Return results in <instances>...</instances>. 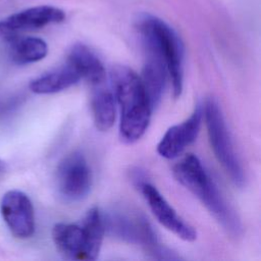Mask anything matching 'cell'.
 Returning <instances> with one entry per match:
<instances>
[{"label": "cell", "instance_id": "cell-14", "mask_svg": "<svg viewBox=\"0 0 261 261\" xmlns=\"http://www.w3.org/2000/svg\"><path fill=\"white\" fill-rule=\"evenodd\" d=\"M10 60L17 65H27L44 59L48 53L47 43L38 37L16 36L6 40Z\"/></svg>", "mask_w": 261, "mask_h": 261}, {"label": "cell", "instance_id": "cell-13", "mask_svg": "<svg viewBox=\"0 0 261 261\" xmlns=\"http://www.w3.org/2000/svg\"><path fill=\"white\" fill-rule=\"evenodd\" d=\"M52 239L58 252L69 260H86L85 238L82 226L73 223H56Z\"/></svg>", "mask_w": 261, "mask_h": 261}, {"label": "cell", "instance_id": "cell-5", "mask_svg": "<svg viewBox=\"0 0 261 261\" xmlns=\"http://www.w3.org/2000/svg\"><path fill=\"white\" fill-rule=\"evenodd\" d=\"M209 143L213 153L230 180L237 187H244L245 171L237 155L224 116L217 101L209 98L202 108Z\"/></svg>", "mask_w": 261, "mask_h": 261}, {"label": "cell", "instance_id": "cell-10", "mask_svg": "<svg viewBox=\"0 0 261 261\" xmlns=\"http://www.w3.org/2000/svg\"><path fill=\"white\" fill-rule=\"evenodd\" d=\"M203 120V111L197 107L185 121L170 126L157 145V152L166 159L179 156L198 137Z\"/></svg>", "mask_w": 261, "mask_h": 261}, {"label": "cell", "instance_id": "cell-6", "mask_svg": "<svg viewBox=\"0 0 261 261\" xmlns=\"http://www.w3.org/2000/svg\"><path fill=\"white\" fill-rule=\"evenodd\" d=\"M57 188L59 194L67 201L75 202L87 197L91 190V169L85 155L73 151L58 164Z\"/></svg>", "mask_w": 261, "mask_h": 261}, {"label": "cell", "instance_id": "cell-8", "mask_svg": "<svg viewBox=\"0 0 261 261\" xmlns=\"http://www.w3.org/2000/svg\"><path fill=\"white\" fill-rule=\"evenodd\" d=\"M0 213L9 231L17 239H29L35 232V211L30 197L19 190L7 191L0 202Z\"/></svg>", "mask_w": 261, "mask_h": 261}, {"label": "cell", "instance_id": "cell-16", "mask_svg": "<svg viewBox=\"0 0 261 261\" xmlns=\"http://www.w3.org/2000/svg\"><path fill=\"white\" fill-rule=\"evenodd\" d=\"M91 109L97 129L106 132L112 127L116 116L115 99L105 84L92 87Z\"/></svg>", "mask_w": 261, "mask_h": 261}, {"label": "cell", "instance_id": "cell-9", "mask_svg": "<svg viewBox=\"0 0 261 261\" xmlns=\"http://www.w3.org/2000/svg\"><path fill=\"white\" fill-rule=\"evenodd\" d=\"M139 188L151 212L161 225L186 242H193L197 239L195 228L176 213L153 185L145 181Z\"/></svg>", "mask_w": 261, "mask_h": 261}, {"label": "cell", "instance_id": "cell-11", "mask_svg": "<svg viewBox=\"0 0 261 261\" xmlns=\"http://www.w3.org/2000/svg\"><path fill=\"white\" fill-rule=\"evenodd\" d=\"M91 87L103 85L106 82L105 68L98 56L86 45L74 44L67 55V60Z\"/></svg>", "mask_w": 261, "mask_h": 261}, {"label": "cell", "instance_id": "cell-3", "mask_svg": "<svg viewBox=\"0 0 261 261\" xmlns=\"http://www.w3.org/2000/svg\"><path fill=\"white\" fill-rule=\"evenodd\" d=\"M137 28L145 55L154 56L166 65L173 96L179 97L184 85L185 57L180 38L168 23L152 14H143Z\"/></svg>", "mask_w": 261, "mask_h": 261}, {"label": "cell", "instance_id": "cell-17", "mask_svg": "<svg viewBox=\"0 0 261 261\" xmlns=\"http://www.w3.org/2000/svg\"><path fill=\"white\" fill-rule=\"evenodd\" d=\"M86 260H95L101 250L105 227L102 212L98 207L91 208L83 221Z\"/></svg>", "mask_w": 261, "mask_h": 261}, {"label": "cell", "instance_id": "cell-2", "mask_svg": "<svg viewBox=\"0 0 261 261\" xmlns=\"http://www.w3.org/2000/svg\"><path fill=\"white\" fill-rule=\"evenodd\" d=\"M172 172L175 179L200 200L228 233L233 237L241 234L242 223L238 214L225 201L196 155L187 154L173 166Z\"/></svg>", "mask_w": 261, "mask_h": 261}, {"label": "cell", "instance_id": "cell-12", "mask_svg": "<svg viewBox=\"0 0 261 261\" xmlns=\"http://www.w3.org/2000/svg\"><path fill=\"white\" fill-rule=\"evenodd\" d=\"M81 80L75 68L67 61L64 65L52 69L31 81L30 90L38 95H49L62 92Z\"/></svg>", "mask_w": 261, "mask_h": 261}, {"label": "cell", "instance_id": "cell-4", "mask_svg": "<svg viewBox=\"0 0 261 261\" xmlns=\"http://www.w3.org/2000/svg\"><path fill=\"white\" fill-rule=\"evenodd\" d=\"M105 233L110 237L134 245H140L154 259L178 260L172 251L162 246L148 221L141 213L127 209L115 208L102 212Z\"/></svg>", "mask_w": 261, "mask_h": 261}, {"label": "cell", "instance_id": "cell-7", "mask_svg": "<svg viewBox=\"0 0 261 261\" xmlns=\"http://www.w3.org/2000/svg\"><path fill=\"white\" fill-rule=\"evenodd\" d=\"M64 19L65 12L58 7L51 5L30 7L0 20V38L6 41L25 32L62 22Z\"/></svg>", "mask_w": 261, "mask_h": 261}, {"label": "cell", "instance_id": "cell-1", "mask_svg": "<svg viewBox=\"0 0 261 261\" xmlns=\"http://www.w3.org/2000/svg\"><path fill=\"white\" fill-rule=\"evenodd\" d=\"M110 81L120 110V139L125 144H133L146 133L153 109L140 76L133 69L115 65L110 70Z\"/></svg>", "mask_w": 261, "mask_h": 261}, {"label": "cell", "instance_id": "cell-15", "mask_svg": "<svg viewBox=\"0 0 261 261\" xmlns=\"http://www.w3.org/2000/svg\"><path fill=\"white\" fill-rule=\"evenodd\" d=\"M168 73L165 64L158 58L145 55V63L140 76L152 109L161 101Z\"/></svg>", "mask_w": 261, "mask_h": 261}]
</instances>
